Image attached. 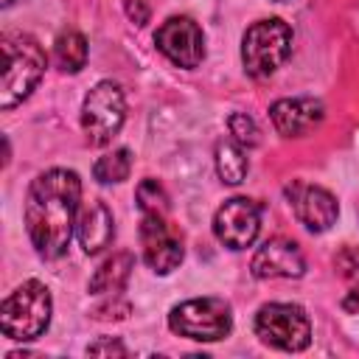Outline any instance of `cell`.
I'll use <instances>...</instances> for the list:
<instances>
[{"label":"cell","mask_w":359,"mask_h":359,"mask_svg":"<svg viewBox=\"0 0 359 359\" xmlns=\"http://www.w3.org/2000/svg\"><path fill=\"white\" fill-rule=\"evenodd\" d=\"M306 272V258L300 247L289 238H269L252 255V275L261 280L269 278H300Z\"/></svg>","instance_id":"7c38bea8"},{"label":"cell","mask_w":359,"mask_h":359,"mask_svg":"<svg viewBox=\"0 0 359 359\" xmlns=\"http://www.w3.org/2000/svg\"><path fill=\"white\" fill-rule=\"evenodd\" d=\"M137 196V208L143 210V216H165L168 213V194L157 180H143L135 191Z\"/></svg>","instance_id":"ffe728a7"},{"label":"cell","mask_w":359,"mask_h":359,"mask_svg":"<svg viewBox=\"0 0 359 359\" xmlns=\"http://www.w3.org/2000/svg\"><path fill=\"white\" fill-rule=\"evenodd\" d=\"M289 50H292V28L278 17L252 22L241 39V62L252 79L272 76L286 62Z\"/></svg>","instance_id":"277c9868"},{"label":"cell","mask_w":359,"mask_h":359,"mask_svg":"<svg viewBox=\"0 0 359 359\" xmlns=\"http://www.w3.org/2000/svg\"><path fill=\"white\" fill-rule=\"evenodd\" d=\"M337 272L345 278L348 283V292L342 297V309L345 311H356L359 309V252L353 247H345L339 255H337Z\"/></svg>","instance_id":"d6986e66"},{"label":"cell","mask_w":359,"mask_h":359,"mask_svg":"<svg viewBox=\"0 0 359 359\" xmlns=\"http://www.w3.org/2000/svg\"><path fill=\"white\" fill-rule=\"evenodd\" d=\"M3 50V79H0V107L11 109L31 95L45 73V50L28 34H6Z\"/></svg>","instance_id":"7a4b0ae2"},{"label":"cell","mask_w":359,"mask_h":359,"mask_svg":"<svg viewBox=\"0 0 359 359\" xmlns=\"http://www.w3.org/2000/svg\"><path fill=\"white\" fill-rule=\"evenodd\" d=\"M227 126H230V135H233L236 143H241V146H258L261 143V132H258V126H255V121L250 115L233 112Z\"/></svg>","instance_id":"44dd1931"},{"label":"cell","mask_w":359,"mask_h":359,"mask_svg":"<svg viewBox=\"0 0 359 359\" xmlns=\"http://www.w3.org/2000/svg\"><path fill=\"white\" fill-rule=\"evenodd\" d=\"M255 334L272 348L303 351L311 342V323L294 303H266L255 314Z\"/></svg>","instance_id":"52a82bcc"},{"label":"cell","mask_w":359,"mask_h":359,"mask_svg":"<svg viewBox=\"0 0 359 359\" xmlns=\"http://www.w3.org/2000/svg\"><path fill=\"white\" fill-rule=\"evenodd\" d=\"M132 171V151L129 149H115L104 157L95 160L93 165V177L101 182V185H112V182H123Z\"/></svg>","instance_id":"ac0fdd59"},{"label":"cell","mask_w":359,"mask_h":359,"mask_svg":"<svg viewBox=\"0 0 359 359\" xmlns=\"http://www.w3.org/2000/svg\"><path fill=\"white\" fill-rule=\"evenodd\" d=\"M87 353H118V356H123V353H126V348H123L121 342L104 339V342H95V345H90V348H87Z\"/></svg>","instance_id":"603a6c76"},{"label":"cell","mask_w":359,"mask_h":359,"mask_svg":"<svg viewBox=\"0 0 359 359\" xmlns=\"http://www.w3.org/2000/svg\"><path fill=\"white\" fill-rule=\"evenodd\" d=\"M269 118L283 137H300L320 126L325 107L317 98H280L269 107Z\"/></svg>","instance_id":"4fadbf2b"},{"label":"cell","mask_w":359,"mask_h":359,"mask_svg":"<svg viewBox=\"0 0 359 359\" xmlns=\"http://www.w3.org/2000/svg\"><path fill=\"white\" fill-rule=\"evenodd\" d=\"M250 171L247 154L241 149V143L236 140H219L216 143V174L222 177V182L227 185H238Z\"/></svg>","instance_id":"2e32d148"},{"label":"cell","mask_w":359,"mask_h":359,"mask_svg":"<svg viewBox=\"0 0 359 359\" xmlns=\"http://www.w3.org/2000/svg\"><path fill=\"white\" fill-rule=\"evenodd\" d=\"M50 311H53V300L48 286L39 280H25L3 300L0 328L14 342H31L48 331Z\"/></svg>","instance_id":"3957f363"},{"label":"cell","mask_w":359,"mask_h":359,"mask_svg":"<svg viewBox=\"0 0 359 359\" xmlns=\"http://www.w3.org/2000/svg\"><path fill=\"white\" fill-rule=\"evenodd\" d=\"M154 45L177 67L191 70L205 59V36H202V28L191 17H168L157 28Z\"/></svg>","instance_id":"9c48e42d"},{"label":"cell","mask_w":359,"mask_h":359,"mask_svg":"<svg viewBox=\"0 0 359 359\" xmlns=\"http://www.w3.org/2000/svg\"><path fill=\"white\" fill-rule=\"evenodd\" d=\"M261 230V208L247 196L227 199L213 216L216 238L230 250H247Z\"/></svg>","instance_id":"ba28073f"},{"label":"cell","mask_w":359,"mask_h":359,"mask_svg":"<svg viewBox=\"0 0 359 359\" xmlns=\"http://www.w3.org/2000/svg\"><path fill=\"white\" fill-rule=\"evenodd\" d=\"M140 244L143 258L157 275H168L182 264V238L180 233L165 222V216H143L140 224Z\"/></svg>","instance_id":"30bf717a"},{"label":"cell","mask_w":359,"mask_h":359,"mask_svg":"<svg viewBox=\"0 0 359 359\" xmlns=\"http://www.w3.org/2000/svg\"><path fill=\"white\" fill-rule=\"evenodd\" d=\"M289 194V202H292V210L294 216L311 230V233H323L328 230L334 222H337V213H339V205L334 199L331 191L320 188V185H306V182H292L286 188Z\"/></svg>","instance_id":"8fae6325"},{"label":"cell","mask_w":359,"mask_h":359,"mask_svg":"<svg viewBox=\"0 0 359 359\" xmlns=\"http://www.w3.org/2000/svg\"><path fill=\"white\" fill-rule=\"evenodd\" d=\"M132 266H135V258L129 252H115L95 269V275L90 280V292L93 294H118L126 286Z\"/></svg>","instance_id":"9a60e30c"},{"label":"cell","mask_w":359,"mask_h":359,"mask_svg":"<svg viewBox=\"0 0 359 359\" xmlns=\"http://www.w3.org/2000/svg\"><path fill=\"white\" fill-rule=\"evenodd\" d=\"M126 118V98L115 81H98L81 104V129L93 146L109 143Z\"/></svg>","instance_id":"8992f818"},{"label":"cell","mask_w":359,"mask_h":359,"mask_svg":"<svg viewBox=\"0 0 359 359\" xmlns=\"http://www.w3.org/2000/svg\"><path fill=\"white\" fill-rule=\"evenodd\" d=\"M126 14L135 25H146L149 22V6L146 0H126Z\"/></svg>","instance_id":"7402d4cb"},{"label":"cell","mask_w":359,"mask_h":359,"mask_svg":"<svg viewBox=\"0 0 359 359\" xmlns=\"http://www.w3.org/2000/svg\"><path fill=\"white\" fill-rule=\"evenodd\" d=\"M76 236H79V244L87 255H95L104 247H109V241L115 236V222H112L109 208L101 199H95V202H90L79 210Z\"/></svg>","instance_id":"5bb4252c"},{"label":"cell","mask_w":359,"mask_h":359,"mask_svg":"<svg viewBox=\"0 0 359 359\" xmlns=\"http://www.w3.org/2000/svg\"><path fill=\"white\" fill-rule=\"evenodd\" d=\"M53 59L65 73H79L87 65V39L79 31H62L53 42Z\"/></svg>","instance_id":"e0dca14e"},{"label":"cell","mask_w":359,"mask_h":359,"mask_svg":"<svg viewBox=\"0 0 359 359\" xmlns=\"http://www.w3.org/2000/svg\"><path fill=\"white\" fill-rule=\"evenodd\" d=\"M81 180L76 171L50 168L39 174L25 196V227L34 250L53 261L67 252L76 219H79Z\"/></svg>","instance_id":"6da1fadb"},{"label":"cell","mask_w":359,"mask_h":359,"mask_svg":"<svg viewBox=\"0 0 359 359\" xmlns=\"http://www.w3.org/2000/svg\"><path fill=\"white\" fill-rule=\"evenodd\" d=\"M168 328L185 339L216 342L233 328V311L222 297H194L171 309Z\"/></svg>","instance_id":"5b68a950"}]
</instances>
